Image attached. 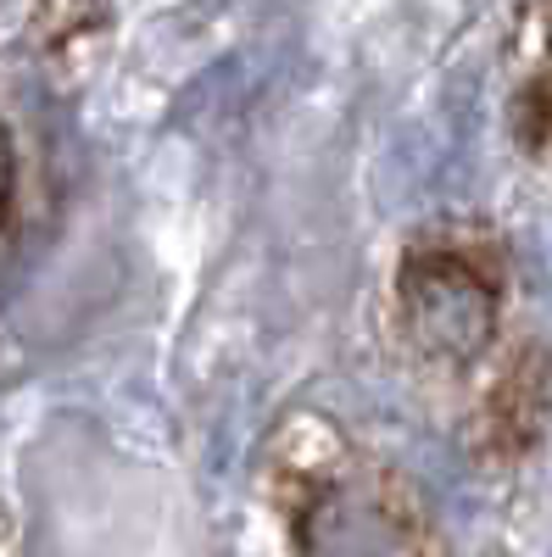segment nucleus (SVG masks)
<instances>
[{
  "mask_svg": "<svg viewBox=\"0 0 552 557\" xmlns=\"http://www.w3.org/2000/svg\"><path fill=\"white\" fill-rule=\"evenodd\" d=\"M0 557H17V535H12V519H7V507H0Z\"/></svg>",
  "mask_w": 552,
  "mask_h": 557,
  "instance_id": "obj_6",
  "label": "nucleus"
},
{
  "mask_svg": "<svg viewBox=\"0 0 552 557\" xmlns=\"http://www.w3.org/2000/svg\"><path fill=\"white\" fill-rule=\"evenodd\" d=\"M45 12H51V0H0V51H12L23 39H39Z\"/></svg>",
  "mask_w": 552,
  "mask_h": 557,
  "instance_id": "obj_5",
  "label": "nucleus"
},
{
  "mask_svg": "<svg viewBox=\"0 0 552 557\" xmlns=\"http://www.w3.org/2000/svg\"><path fill=\"white\" fill-rule=\"evenodd\" d=\"M268 496L296 557H419L425 507L391 462L368 457L335 418L296 412L268 446Z\"/></svg>",
  "mask_w": 552,
  "mask_h": 557,
  "instance_id": "obj_1",
  "label": "nucleus"
},
{
  "mask_svg": "<svg viewBox=\"0 0 552 557\" xmlns=\"http://www.w3.org/2000/svg\"><path fill=\"white\" fill-rule=\"evenodd\" d=\"M514 134L541 162H552V0H530L514 34Z\"/></svg>",
  "mask_w": 552,
  "mask_h": 557,
  "instance_id": "obj_4",
  "label": "nucleus"
},
{
  "mask_svg": "<svg viewBox=\"0 0 552 557\" xmlns=\"http://www.w3.org/2000/svg\"><path fill=\"white\" fill-rule=\"evenodd\" d=\"M502 307H508V268L491 228L441 223L402 246L391 278L396 341L425 380H486L502 357Z\"/></svg>",
  "mask_w": 552,
  "mask_h": 557,
  "instance_id": "obj_2",
  "label": "nucleus"
},
{
  "mask_svg": "<svg viewBox=\"0 0 552 557\" xmlns=\"http://www.w3.org/2000/svg\"><path fill=\"white\" fill-rule=\"evenodd\" d=\"M552 412V351L547 341H514L475 385V441L486 462H525Z\"/></svg>",
  "mask_w": 552,
  "mask_h": 557,
  "instance_id": "obj_3",
  "label": "nucleus"
}]
</instances>
